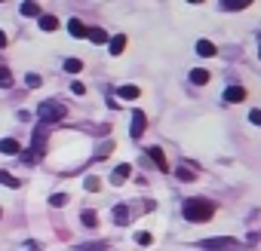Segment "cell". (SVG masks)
<instances>
[{"instance_id": "obj_1", "label": "cell", "mask_w": 261, "mask_h": 251, "mask_svg": "<svg viewBox=\"0 0 261 251\" xmlns=\"http://www.w3.org/2000/svg\"><path fill=\"white\" fill-rule=\"evenodd\" d=\"M181 214H185V221H191V224H203V221H209V217L215 214V205H212L209 199H188V202L181 205Z\"/></svg>"}, {"instance_id": "obj_2", "label": "cell", "mask_w": 261, "mask_h": 251, "mask_svg": "<svg viewBox=\"0 0 261 251\" xmlns=\"http://www.w3.org/2000/svg\"><path fill=\"white\" fill-rule=\"evenodd\" d=\"M65 104H59V101H43L40 107H37V119L43 122V125H49V122H59V119H65Z\"/></svg>"}, {"instance_id": "obj_3", "label": "cell", "mask_w": 261, "mask_h": 251, "mask_svg": "<svg viewBox=\"0 0 261 251\" xmlns=\"http://www.w3.org/2000/svg\"><path fill=\"white\" fill-rule=\"evenodd\" d=\"M197 248H200V251H237L240 242L230 239V236H215V239H203V242H197Z\"/></svg>"}, {"instance_id": "obj_4", "label": "cell", "mask_w": 261, "mask_h": 251, "mask_svg": "<svg viewBox=\"0 0 261 251\" xmlns=\"http://www.w3.org/2000/svg\"><path fill=\"white\" fill-rule=\"evenodd\" d=\"M145 125H148L145 110H133V129H129V135H133V138H142V135H145Z\"/></svg>"}, {"instance_id": "obj_5", "label": "cell", "mask_w": 261, "mask_h": 251, "mask_svg": "<svg viewBox=\"0 0 261 251\" xmlns=\"http://www.w3.org/2000/svg\"><path fill=\"white\" fill-rule=\"evenodd\" d=\"M129 175H133V166H126V163H123V166H117V169H114L111 184H117V187H120V184H126V181H129Z\"/></svg>"}, {"instance_id": "obj_6", "label": "cell", "mask_w": 261, "mask_h": 251, "mask_svg": "<svg viewBox=\"0 0 261 251\" xmlns=\"http://www.w3.org/2000/svg\"><path fill=\"white\" fill-rule=\"evenodd\" d=\"M224 101H227V104L246 101V89H243V86H227V89H224Z\"/></svg>"}, {"instance_id": "obj_7", "label": "cell", "mask_w": 261, "mask_h": 251, "mask_svg": "<svg viewBox=\"0 0 261 251\" xmlns=\"http://www.w3.org/2000/svg\"><path fill=\"white\" fill-rule=\"evenodd\" d=\"M0 153L16 156V153H22V144H19L16 138H4V141H0Z\"/></svg>"}, {"instance_id": "obj_8", "label": "cell", "mask_w": 261, "mask_h": 251, "mask_svg": "<svg viewBox=\"0 0 261 251\" xmlns=\"http://www.w3.org/2000/svg\"><path fill=\"white\" fill-rule=\"evenodd\" d=\"M68 31H71V37H77V40L86 37V25H83L80 19H71V22H68Z\"/></svg>"}, {"instance_id": "obj_9", "label": "cell", "mask_w": 261, "mask_h": 251, "mask_svg": "<svg viewBox=\"0 0 261 251\" xmlns=\"http://www.w3.org/2000/svg\"><path fill=\"white\" fill-rule=\"evenodd\" d=\"M148 153H151V160L157 163V169H160V172H169V163H166V156H163V150H160V147H151Z\"/></svg>"}, {"instance_id": "obj_10", "label": "cell", "mask_w": 261, "mask_h": 251, "mask_svg": "<svg viewBox=\"0 0 261 251\" xmlns=\"http://www.w3.org/2000/svg\"><path fill=\"white\" fill-rule=\"evenodd\" d=\"M246 7H249V0H221V10H227V13H240Z\"/></svg>"}, {"instance_id": "obj_11", "label": "cell", "mask_w": 261, "mask_h": 251, "mask_svg": "<svg viewBox=\"0 0 261 251\" xmlns=\"http://www.w3.org/2000/svg\"><path fill=\"white\" fill-rule=\"evenodd\" d=\"M108 46H111V55H120V52L126 49V37H123V34H117V37H111V40H108Z\"/></svg>"}, {"instance_id": "obj_12", "label": "cell", "mask_w": 261, "mask_h": 251, "mask_svg": "<svg viewBox=\"0 0 261 251\" xmlns=\"http://www.w3.org/2000/svg\"><path fill=\"white\" fill-rule=\"evenodd\" d=\"M86 37L92 43H108V31H101V28H86Z\"/></svg>"}, {"instance_id": "obj_13", "label": "cell", "mask_w": 261, "mask_h": 251, "mask_svg": "<svg viewBox=\"0 0 261 251\" xmlns=\"http://www.w3.org/2000/svg\"><path fill=\"white\" fill-rule=\"evenodd\" d=\"M114 224H120V227L129 224V208H126V205H117V208H114Z\"/></svg>"}, {"instance_id": "obj_14", "label": "cell", "mask_w": 261, "mask_h": 251, "mask_svg": "<svg viewBox=\"0 0 261 251\" xmlns=\"http://www.w3.org/2000/svg\"><path fill=\"white\" fill-rule=\"evenodd\" d=\"M191 83L194 86H206L209 83V71H203V68L200 71H191Z\"/></svg>"}, {"instance_id": "obj_15", "label": "cell", "mask_w": 261, "mask_h": 251, "mask_svg": "<svg viewBox=\"0 0 261 251\" xmlns=\"http://www.w3.org/2000/svg\"><path fill=\"white\" fill-rule=\"evenodd\" d=\"M142 92H139V86H120V98H126V101H136Z\"/></svg>"}, {"instance_id": "obj_16", "label": "cell", "mask_w": 261, "mask_h": 251, "mask_svg": "<svg viewBox=\"0 0 261 251\" xmlns=\"http://www.w3.org/2000/svg\"><path fill=\"white\" fill-rule=\"evenodd\" d=\"M197 52L209 58V55H215V43H209V40H197Z\"/></svg>"}, {"instance_id": "obj_17", "label": "cell", "mask_w": 261, "mask_h": 251, "mask_svg": "<svg viewBox=\"0 0 261 251\" xmlns=\"http://www.w3.org/2000/svg\"><path fill=\"white\" fill-rule=\"evenodd\" d=\"M22 16H28V19H34V16H40V7L34 4V0H28V4H22Z\"/></svg>"}, {"instance_id": "obj_18", "label": "cell", "mask_w": 261, "mask_h": 251, "mask_svg": "<svg viewBox=\"0 0 261 251\" xmlns=\"http://www.w3.org/2000/svg\"><path fill=\"white\" fill-rule=\"evenodd\" d=\"M40 28L43 31H56L59 28V19L56 16H40Z\"/></svg>"}, {"instance_id": "obj_19", "label": "cell", "mask_w": 261, "mask_h": 251, "mask_svg": "<svg viewBox=\"0 0 261 251\" xmlns=\"http://www.w3.org/2000/svg\"><path fill=\"white\" fill-rule=\"evenodd\" d=\"M108 248V242H83V245H77V251H105Z\"/></svg>"}, {"instance_id": "obj_20", "label": "cell", "mask_w": 261, "mask_h": 251, "mask_svg": "<svg viewBox=\"0 0 261 251\" xmlns=\"http://www.w3.org/2000/svg\"><path fill=\"white\" fill-rule=\"evenodd\" d=\"M7 86H13V74H10V68L0 65V89H7Z\"/></svg>"}, {"instance_id": "obj_21", "label": "cell", "mask_w": 261, "mask_h": 251, "mask_svg": "<svg viewBox=\"0 0 261 251\" xmlns=\"http://www.w3.org/2000/svg\"><path fill=\"white\" fill-rule=\"evenodd\" d=\"M65 71H68V74H80V71H83V61H80V58H68V61H65Z\"/></svg>"}, {"instance_id": "obj_22", "label": "cell", "mask_w": 261, "mask_h": 251, "mask_svg": "<svg viewBox=\"0 0 261 251\" xmlns=\"http://www.w3.org/2000/svg\"><path fill=\"white\" fill-rule=\"evenodd\" d=\"M0 184H4V187H13V190H16V187H19V178H13L10 172H0Z\"/></svg>"}, {"instance_id": "obj_23", "label": "cell", "mask_w": 261, "mask_h": 251, "mask_svg": "<svg viewBox=\"0 0 261 251\" xmlns=\"http://www.w3.org/2000/svg\"><path fill=\"white\" fill-rule=\"evenodd\" d=\"M40 83H43V77H40V74H28V77H25V86H28V89H37Z\"/></svg>"}, {"instance_id": "obj_24", "label": "cell", "mask_w": 261, "mask_h": 251, "mask_svg": "<svg viewBox=\"0 0 261 251\" xmlns=\"http://www.w3.org/2000/svg\"><path fill=\"white\" fill-rule=\"evenodd\" d=\"M65 202H68V196H65V193H53V196H49V205H53V208H62Z\"/></svg>"}, {"instance_id": "obj_25", "label": "cell", "mask_w": 261, "mask_h": 251, "mask_svg": "<svg viewBox=\"0 0 261 251\" xmlns=\"http://www.w3.org/2000/svg\"><path fill=\"white\" fill-rule=\"evenodd\" d=\"M80 221H83V227H95V221H98V217H95V211H83V214H80Z\"/></svg>"}, {"instance_id": "obj_26", "label": "cell", "mask_w": 261, "mask_h": 251, "mask_svg": "<svg viewBox=\"0 0 261 251\" xmlns=\"http://www.w3.org/2000/svg\"><path fill=\"white\" fill-rule=\"evenodd\" d=\"M175 175H178V181H194V172H191V169H185V166H181Z\"/></svg>"}, {"instance_id": "obj_27", "label": "cell", "mask_w": 261, "mask_h": 251, "mask_svg": "<svg viewBox=\"0 0 261 251\" xmlns=\"http://www.w3.org/2000/svg\"><path fill=\"white\" fill-rule=\"evenodd\" d=\"M136 242H139V245H151L154 236H151V233H136Z\"/></svg>"}, {"instance_id": "obj_28", "label": "cell", "mask_w": 261, "mask_h": 251, "mask_svg": "<svg viewBox=\"0 0 261 251\" xmlns=\"http://www.w3.org/2000/svg\"><path fill=\"white\" fill-rule=\"evenodd\" d=\"M98 187H101V184H98V178H86V190H89V193H95Z\"/></svg>"}, {"instance_id": "obj_29", "label": "cell", "mask_w": 261, "mask_h": 251, "mask_svg": "<svg viewBox=\"0 0 261 251\" xmlns=\"http://www.w3.org/2000/svg\"><path fill=\"white\" fill-rule=\"evenodd\" d=\"M71 92H74V95H83V92H86V86H83V83H71Z\"/></svg>"}, {"instance_id": "obj_30", "label": "cell", "mask_w": 261, "mask_h": 251, "mask_svg": "<svg viewBox=\"0 0 261 251\" xmlns=\"http://www.w3.org/2000/svg\"><path fill=\"white\" fill-rule=\"evenodd\" d=\"M249 119H252L255 125H261V110H249Z\"/></svg>"}, {"instance_id": "obj_31", "label": "cell", "mask_w": 261, "mask_h": 251, "mask_svg": "<svg viewBox=\"0 0 261 251\" xmlns=\"http://www.w3.org/2000/svg\"><path fill=\"white\" fill-rule=\"evenodd\" d=\"M4 46H7V34H4V31H0V49H4Z\"/></svg>"}, {"instance_id": "obj_32", "label": "cell", "mask_w": 261, "mask_h": 251, "mask_svg": "<svg viewBox=\"0 0 261 251\" xmlns=\"http://www.w3.org/2000/svg\"><path fill=\"white\" fill-rule=\"evenodd\" d=\"M258 55H261V52H258Z\"/></svg>"}]
</instances>
